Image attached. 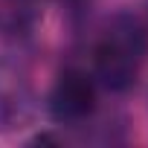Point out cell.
I'll use <instances>...</instances> for the list:
<instances>
[{"label":"cell","instance_id":"1","mask_svg":"<svg viewBox=\"0 0 148 148\" xmlns=\"http://www.w3.org/2000/svg\"><path fill=\"white\" fill-rule=\"evenodd\" d=\"M148 49L145 29L134 18H116L108 38L96 49V79L108 90H128Z\"/></svg>","mask_w":148,"mask_h":148},{"label":"cell","instance_id":"2","mask_svg":"<svg viewBox=\"0 0 148 148\" xmlns=\"http://www.w3.org/2000/svg\"><path fill=\"white\" fill-rule=\"evenodd\" d=\"M93 102H96V87L90 76L79 70H67L49 93V113L58 122H82L93 110Z\"/></svg>","mask_w":148,"mask_h":148}]
</instances>
